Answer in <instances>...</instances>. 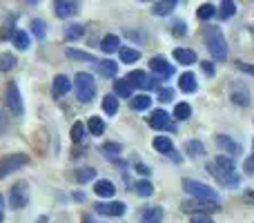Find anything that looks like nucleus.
<instances>
[{
    "label": "nucleus",
    "mask_w": 254,
    "mask_h": 223,
    "mask_svg": "<svg viewBox=\"0 0 254 223\" xmlns=\"http://www.w3.org/2000/svg\"><path fill=\"white\" fill-rule=\"evenodd\" d=\"M207 172H212V174L216 176V181L223 183V185H232V188L239 185V176H237V170H234V161L230 156H225V154H221V156H216L214 161L207 163Z\"/></svg>",
    "instance_id": "f257e3e1"
},
{
    "label": "nucleus",
    "mask_w": 254,
    "mask_h": 223,
    "mask_svg": "<svg viewBox=\"0 0 254 223\" xmlns=\"http://www.w3.org/2000/svg\"><path fill=\"white\" fill-rule=\"evenodd\" d=\"M203 36H205V47L210 49L212 58L225 61V58H228V40H225V36L221 34L219 27H212V25L205 27Z\"/></svg>",
    "instance_id": "f03ea898"
},
{
    "label": "nucleus",
    "mask_w": 254,
    "mask_h": 223,
    "mask_svg": "<svg viewBox=\"0 0 254 223\" xmlns=\"http://www.w3.org/2000/svg\"><path fill=\"white\" fill-rule=\"evenodd\" d=\"M183 188L188 194L196 197L198 201H210V203H219V194L216 190H212L207 183L203 181H196V179H183Z\"/></svg>",
    "instance_id": "7ed1b4c3"
},
{
    "label": "nucleus",
    "mask_w": 254,
    "mask_h": 223,
    "mask_svg": "<svg viewBox=\"0 0 254 223\" xmlns=\"http://www.w3.org/2000/svg\"><path fill=\"white\" fill-rule=\"evenodd\" d=\"M74 85H76V96H78V101H83V103L94 101V96H96V83H94L92 74L78 72L74 78Z\"/></svg>",
    "instance_id": "20e7f679"
},
{
    "label": "nucleus",
    "mask_w": 254,
    "mask_h": 223,
    "mask_svg": "<svg viewBox=\"0 0 254 223\" xmlns=\"http://www.w3.org/2000/svg\"><path fill=\"white\" fill-rule=\"evenodd\" d=\"M29 163V156L27 154H7V156L0 158V179H4L7 174L20 170Z\"/></svg>",
    "instance_id": "39448f33"
},
{
    "label": "nucleus",
    "mask_w": 254,
    "mask_h": 223,
    "mask_svg": "<svg viewBox=\"0 0 254 223\" xmlns=\"http://www.w3.org/2000/svg\"><path fill=\"white\" fill-rule=\"evenodd\" d=\"M4 103H7V110L13 114V116H22V96L20 89H18L16 80H9L7 83V94H4Z\"/></svg>",
    "instance_id": "423d86ee"
},
{
    "label": "nucleus",
    "mask_w": 254,
    "mask_h": 223,
    "mask_svg": "<svg viewBox=\"0 0 254 223\" xmlns=\"http://www.w3.org/2000/svg\"><path fill=\"white\" fill-rule=\"evenodd\" d=\"M27 201H29V194H27V183L18 181V183L11 188V192H9V206H11L13 210H20V208L27 206Z\"/></svg>",
    "instance_id": "0eeeda50"
},
{
    "label": "nucleus",
    "mask_w": 254,
    "mask_h": 223,
    "mask_svg": "<svg viewBox=\"0 0 254 223\" xmlns=\"http://www.w3.org/2000/svg\"><path fill=\"white\" fill-rule=\"evenodd\" d=\"M147 123H149V127H154V130H170V132H176V125L170 121L167 112H163V110L152 112V116L147 118Z\"/></svg>",
    "instance_id": "6e6552de"
},
{
    "label": "nucleus",
    "mask_w": 254,
    "mask_h": 223,
    "mask_svg": "<svg viewBox=\"0 0 254 223\" xmlns=\"http://www.w3.org/2000/svg\"><path fill=\"white\" fill-rule=\"evenodd\" d=\"M149 70H152L156 76H161V78H170V76H174V67H172L163 56H154L152 61H149Z\"/></svg>",
    "instance_id": "1a4fd4ad"
},
{
    "label": "nucleus",
    "mask_w": 254,
    "mask_h": 223,
    "mask_svg": "<svg viewBox=\"0 0 254 223\" xmlns=\"http://www.w3.org/2000/svg\"><path fill=\"white\" fill-rule=\"evenodd\" d=\"M125 203L112 201V203H96V212L103 217H123L125 215Z\"/></svg>",
    "instance_id": "9d476101"
},
{
    "label": "nucleus",
    "mask_w": 254,
    "mask_h": 223,
    "mask_svg": "<svg viewBox=\"0 0 254 223\" xmlns=\"http://www.w3.org/2000/svg\"><path fill=\"white\" fill-rule=\"evenodd\" d=\"M154 148H156V152H161V154H167V156H172L176 163L181 161L179 154H174V145H172V141L167 139V136H156V139H154Z\"/></svg>",
    "instance_id": "9b49d317"
},
{
    "label": "nucleus",
    "mask_w": 254,
    "mask_h": 223,
    "mask_svg": "<svg viewBox=\"0 0 254 223\" xmlns=\"http://www.w3.org/2000/svg\"><path fill=\"white\" fill-rule=\"evenodd\" d=\"M78 9H80L78 2H69V0H58V2H56L58 18H71V16H76V13H78Z\"/></svg>",
    "instance_id": "f8f14e48"
},
{
    "label": "nucleus",
    "mask_w": 254,
    "mask_h": 223,
    "mask_svg": "<svg viewBox=\"0 0 254 223\" xmlns=\"http://www.w3.org/2000/svg\"><path fill=\"white\" fill-rule=\"evenodd\" d=\"M71 89V80L67 78L65 74H58L56 78H54V85H52V92H54V96L56 98H61V96H65L67 92Z\"/></svg>",
    "instance_id": "ddd939ff"
},
{
    "label": "nucleus",
    "mask_w": 254,
    "mask_h": 223,
    "mask_svg": "<svg viewBox=\"0 0 254 223\" xmlns=\"http://www.w3.org/2000/svg\"><path fill=\"white\" fill-rule=\"evenodd\" d=\"M127 83H129L131 87H143V89H147L149 78H147V74H145V72L134 70V72H129V74H127Z\"/></svg>",
    "instance_id": "4468645a"
},
{
    "label": "nucleus",
    "mask_w": 254,
    "mask_h": 223,
    "mask_svg": "<svg viewBox=\"0 0 254 223\" xmlns=\"http://www.w3.org/2000/svg\"><path fill=\"white\" fill-rule=\"evenodd\" d=\"M216 145H219L221 149H228L230 154H241V145L234 143V141L225 134H216Z\"/></svg>",
    "instance_id": "2eb2a0df"
},
{
    "label": "nucleus",
    "mask_w": 254,
    "mask_h": 223,
    "mask_svg": "<svg viewBox=\"0 0 254 223\" xmlns=\"http://www.w3.org/2000/svg\"><path fill=\"white\" fill-rule=\"evenodd\" d=\"M94 192L98 194V197H103V199H112L114 197V192H116V188H114V183L112 181H96V185H94Z\"/></svg>",
    "instance_id": "dca6fc26"
},
{
    "label": "nucleus",
    "mask_w": 254,
    "mask_h": 223,
    "mask_svg": "<svg viewBox=\"0 0 254 223\" xmlns=\"http://www.w3.org/2000/svg\"><path fill=\"white\" fill-rule=\"evenodd\" d=\"M96 70H98V74L105 76V78H114L116 72H119V65H116L114 61H98Z\"/></svg>",
    "instance_id": "f3484780"
},
{
    "label": "nucleus",
    "mask_w": 254,
    "mask_h": 223,
    "mask_svg": "<svg viewBox=\"0 0 254 223\" xmlns=\"http://www.w3.org/2000/svg\"><path fill=\"white\" fill-rule=\"evenodd\" d=\"M101 49H103L105 54H114V52H119V49H121V40H119V36L107 34L105 38H103V43H101Z\"/></svg>",
    "instance_id": "a211bd4d"
},
{
    "label": "nucleus",
    "mask_w": 254,
    "mask_h": 223,
    "mask_svg": "<svg viewBox=\"0 0 254 223\" xmlns=\"http://www.w3.org/2000/svg\"><path fill=\"white\" fill-rule=\"evenodd\" d=\"M179 87L183 89L185 94H192V92H196V78H194V74H190V72H185L183 76H181V80H179Z\"/></svg>",
    "instance_id": "6ab92c4d"
},
{
    "label": "nucleus",
    "mask_w": 254,
    "mask_h": 223,
    "mask_svg": "<svg viewBox=\"0 0 254 223\" xmlns=\"http://www.w3.org/2000/svg\"><path fill=\"white\" fill-rule=\"evenodd\" d=\"M174 58L181 65H192V63H196V54H194L192 49H174Z\"/></svg>",
    "instance_id": "aec40b11"
},
{
    "label": "nucleus",
    "mask_w": 254,
    "mask_h": 223,
    "mask_svg": "<svg viewBox=\"0 0 254 223\" xmlns=\"http://www.w3.org/2000/svg\"><path fill=\"white\" fill-rule=\"evenodd\" d=\"M114 92H116V96H121V98H129V96H131V92H134V87H131V85L127 83V78H123V80H114Z\"/></svg>",
    "instance_id": "412c9836"
},
{
    "label": "nucleus",
    "mask_w": 254,
    "mask_h": 223,
    "mask_svg": "<svg viewBox=\"0 0 254 223\" xmlns=\"http://www.w3.org/2000/svg\"><path fill=\"white\" fill-rule=\"evenodd\" d=\"M67 58H71V61H85V63H94L96 65V58L92 56V54H87V52H80V49H67Z\"/></svg>",
    "instance_id": "4be33fe9"
},
{
    "label": "nucleus",
    "mask_w": 254,
    "mask_h": 223,
    "mask_svg": "<svg viewBox=\"0 0 254 223\" xmlns=\"http://www.w3.org/2000/svg\"><path fill=\"white\" fill-rule=\"evenodd\" d=\"M129 105H131V110H136V112H143V110H147L149 105H152V98L149 96H145V94H140V96H134L129 101Z\"/></svg>",
    "instance_id": "5701e85b"
},
{
    "label": "nucleus",
    "mask_w": 254,
    "mask_h": 223,
    "mask_svg": "<svg viewBox=\"0 0 254 223\" xmlns=\"http://www.w3.org/2000/svg\"><path fill=\"white\" fill-rule=\"evenodd\" d=\"M103 110H105V114L114 116V114L119 112V98H116L114 94H107V96L103 98Z\"/></svg>",
    "instance_id": "b1692460"
},
{
    "label": "nucleus",
    "mask_w": 254,
    "mask_h": 223,
    "mask_svg": "<svg viewBox=\"0 0 254 223\" xmlns=\"http://www.w3.org/2000/svg\"><path fill=\"white\" fill-rule=\"evenodd\" d=\"M119 54H121V63H136L140 58L138 49H131V47H121Z\"/></svg>",
    "instance_id": "393cba45"
},
{
    "label": "nucleus",
    "mask_w": 254,
    "mask_h": 223,
    "mask_svg": "<svg viewBox=\"0 0 254 223\" xmlns=\"http://www.w3.org/2000/svg\"><path fill=\"white\" fill-rule=\"evenodd\" d=\"M161 219H163L161 208H147L143 212V223H161Z\"/></svg>",
    "instance_id": "a878e982"
},
{
    "label": "nucleus",
    "mask_w": 254,
    "mask_h": 223,
    "mask_svg": "<svg viewBox=\"0 0 254 223\" xmlns=\"http://www.w3.org/2000/svg\"><path fill=\"white\" fill-rule=\"evenodd\" d=\"M83 34H85L83 25H67L65 27V38L67 40H78V38H83Z\"/></svg>",
    "instance_id": "bb28decb"
},
{
    "label": "nucleus",
    "mask_w": 254,
    "mask_h": 223,
    "mask_svg": "<svg viewBox=\"0 0 254 223\" xmlns=\"http://www.w3.org/2000/svg\"><path fill=\"white\" fill-rule=\"evenodd\" d=\"M11 43L16 45V49H27V47H29V36H27L22 29H16V34H13Z\"/></svg>",
    "instance_id": "cd10ccee"
},
{
    "label": "nucleus",
    "mask_w": 254,
    "mask_h": 223,
    "mask_svg": "<svg viewBox=\"0 0 254 223\" xmlns=\"http://www.w3.org/2000/svg\"><path fill=\"white\" fill-rule=\"evenodd\" d=\"M87 127H89V132H92L94 136H101L103 132H105V123H103V118H98V116H92V118H89Z\"/></svg>",
    "instance_id": "c85d7f7f"
},
{
    "label": "nucleus",
    "mask_w": 254,
    "mask_h": 223,
    "mask_svg": "<svg viewBox=\"0 0 254 223\" xmlns=\"http://www.w3.org/2000/svg\"><path fill=\"white\" fill-rule=\"evenodd\" d=\"M174 7H176V2H174V0H170V2H154L152 11L156 13V16H167V13H170Z\"/></svg>",
    "instance_id": "c756f323"
},
{
    "label": "nucleus",
    "mask_w": 254,
    "mask_h": 223,
    "mask_svg": "<svg viewBox=\"0 0 254 223\" xmlns=\"http://www.w3.org/2000/svg\"><path fill=\"white\" fill-rule=\"evenodd\" d=\"M16 67V56L13 54H0V72H9Z\"/></svg>",
    "instance_id": "7c9ffc66"
},
{
    "label": "nucleus",
    "mask_w": 254,
    "mask_h": 223,
    "mask_svg": "<svg viewBox=\"0 0 254 223\" xmlns=\"http://www.w3.org/2000/svg\"><path fill=\"white\" fill-rule=\"evenodd\" d=\"M216 13V7L212 2H205V4H201L198 7V11H196V16L201 18V20H207V18H212Z\"/></svg>",
    "instance_id": "2f4dec72"
},
{
    "label": "nucleus",
    "mask_w": 254,
    "mask_h": 223,
    "mask_svg": "<svg viewBox=\"0 0 254 223\" xmlns=\"http://www.w3.org/2000/svg\"><path fill=\"white\" fill-rule=\"evenodd\" d=\"M185 149H188L190 156H201L203 152H205V148H203L201 141H188V145H185Z\"/></svg>",
    "instance_id": "473e14b6"
},
{
    "label": "nucleus",
    "mask_w": 254,
    "mask_h": 223,
    "mask_svg": "<svg viewBox=\"0 0 254 223\" xmlns=\"http://www.w3.org/2000/svg\"><path fill=\"white\" fill-rule=\"evenodd\" d=\"M94 176H96V170H94V167H83V170L76 172V181H78V183H87V181H92Z\"/></svg>",
    "instance_id": "72a5a7b5"
},
{
    "label": "nucleus",
    "mask_w": 254,
    "mask_h": 223,
    "mask_svg": "<svg viewBox=\"0 0 254 223\" xmlns=\"http://www.w3.org/2000/svg\"><path fill=\"white\" fill-rule=\"evenodd\" d=\"M174 116L179 118V121H185V118L192 116V107H190L188 103H179V105L174 107Z\"/></svg>",
    "instance_id": "f704fd0d"
},
{
    "label": "nucleus",
    "mask_w": 254,
    "mask_h": 223,
    "mask_svg": "<svg viewBox=\"0 0 254 223\" xmlns=\"http://www.w3.org/2000/svg\"><path fill=\"white\" fill-rule=\"evenodd\" d=\"M83 139H85V125L80 121H76L74 125H71V141H74V143H80Z\"/></svg>",
    "instance_id": "c9c22d12"
},
{
    "label": "nucleus",
    "mask_w": 254,
    "mask_h": 223,
    "mask_svg": "<svg viewBox=\"0 0 254 223\" xmlns=\"http://www.w3.org/2000/svg\"><path fill=\"white\" fill-rule=\"evenodd\" d=\"M234 13H237V4H234L232 0H225V2L221 4V11H219V16H221V18H232Z\"/></svg>",
    "instance_id": "e433bc0d"
},
{
    "label": "nucleus",
    "mask_w": 254,
    "mask_h": 223,
    "mask_svg": "<svg viewBox=\"0 0 254 223\" xmlns=\"http://www.w3.org/2000/svg\"><path fill=\"white\" fill-rule=\"evenodd\" d=\"M31 31H34L36 38L43 40V38H45V34H47V29H45V22L40 20V18H34V20H31Z\"/></svg>",
    "instance_id": "4c0bfd02"
},
{
    "label": "nucleus",
    "mask_w": 254,
    "mask_h": 223,
    "mask_svg": "<svg viewBox=\"0 0 254 223\" xmlns=\"http://www.w3.org/2000/svg\"><path fill=\"white\" fill-rule=\"evenodd\" d=\"M136 192H138L140 197H152L154 188H152L149 181H138V183H136Z\"/></svg>",
    "instance_id": "58836bf2"
},
{
    "label": "nucleus",
    "mask_w": 254,
    "mask_h": 223,
    "mask_svg": "<svg viewBox=\"0 0 254 223\" xmlns=\"http://www.w3.org/2000/svg\"><path fill=\"white\" fill-rule=\"evenodd\" d=\"M16 29H13V18H9V22H4L2 31H0V40H7V38H13Z\"/></svg>",
    "instance_id": "ea45409f"
},
{
    "label": "nucleus",
    "mask_w": 254,
    "mask_h": 223,
    "mask_svg": "<svg viewBox=\"0 0 254 223\" xmlns=\"http://www.w3.org/2000/svg\"><path fill=\"white\" fill-rule=\"evenodd\" d=\"M232 98H234V103H237V105H248V103H250V98H248V89H246V92H234Z\"/></svg>",
    "instance_id": "a19ab883"
},
{
    "label": "nucleus",
    "mask_w": 254,
    "mask_h": 223,
    "mask_svg": "<svg viewBox=\"0 0 254 223\" xmlns=\"http://www.w3.org/2000/svg\"><path fill=\"white\" fill-rule=\"evenodd\" d=\"M103 152L110 154V156H116V154L121 152V145L119 143H105L103 145Z\"/></svg>",
    "instance_id": "79ce46f5"
},
{
    "label": "nucleus",
    "mask_w": 254,
    "mask_h": 223,
    "mask_svg": "<svg viewBox=\"0 0 254 223\" xmlns=\"http://www.w3.org/2000/svg\"><path fill=\"white\" fill-rule=\"evenodd\" d=\"M158 98H161V101H172V98H174V89H172V87L161 89V94H158Z\"/></svg>",
    "instance_id": "37998d69"
},
{
    "label": "nucleus",
    "mask_w": 254,
    "mask_h": 223,
    "mask_svg": "<svg viewBox=\"0 0 254 223\" xmlns=\"http://www.w3.org/2000/svg\"><path fill=\"white\" fill-rule=\"evenodd\" d=\"M190 223H214V221H212L207 215H192V221Z\"/></svg>",
    "instance_id": "c03bdc74"
},
{
    "label": "nucleus",
    "mask_w": 254,
    "mask_h": 223,
    "mask_svg": "<svg viewBox=\"0 0 254 223\" xmlns=\"http://www.w3.org/2000/svg\"><path fill=\"white\" fill-rule=\"evenodd\" d=\"M237 70H241V72H248V74H252V76H254V65H246V63L237 61Z\"/></svg>",
    "instance_id": "a18cd8bd"
},
{
    "label": "nucleus",
    "mask_w": 254,
    "mask_h": 223,
    "mask_svg": "<svg viewBox=\"0 0 254 223\" xmlns=\"http://www.w3.org/2000/svg\"><path fill=\"white\" fill-rule=\"evenodd\" d=\"M172 31H174L176 36H183V34H185V22H181V20H179L174 27H172Z\"/></svg>",
    "instance_id": "49530a36"
},
{
    "label": "nucleus",
    "mask_w": 254,
    "mask_h": 223,
    "mask_svg": "<svg viewBox=\"0 0 254 223\" xmlns=\"http://www.w3.org/2000/svg\"><path fill=\"white\" fill-rule=\"evenodd\" d=\"M203 72H205L207 76H214V65H212V63H203Z\"/></svg>",
    "instance_id": "de8ad7c7"
},
{
    "label": "nucleus",
    "mask_w": 254,
    "mask_h": 223,
    "mask_svg": "<svg viewBox=\"0 0 254 223\" xmlns=\"http://www.w3.org/2000/svg\"><path fill=\"white\" fill-rule=\"evenodd\" d=\"M246 170H248V172H254V156H250V158L246 161Z\"/></svg>",
    "instance_id": "09e8293b"
},
{
    "label": "nucleus",
    "mask_w": 254,
    "mask_h": 223,
    "mask_svg": "<svg viewBox=\"0 0 254 223\" xmlns=\"http://www.w3.org/2000/svg\"><path fill=\"white\" fill-rule=\"evenodd\" d=\"M2 215H4V199L0 194V223H2Z\"/></svg>",
    "instance_id": "8fccbe9b"
},
{
    "label": "nucleus",
    "mask_w": 254,
    "mask_h": 223,
    "mask_svg": "<svg viewBox=\"0 0 254 223\" xmlns=\"http://www.w3.org/2000/svg\"><path fill=\"white\" fill-rule=\"evenodd\" d=\"M4 123H7V116L2 114V110H0V132L4 130Z\"/></svg>",
    "instance_id": "3c124183"
},
{
    "label": "nucleus",
    "mask_w": 254,
    "mask_h": 223,
    "mask_svg": "<svg viewBox=\"0 0 254 223\" xmlns=\"http://www.w3.org/2000/svg\"><path fill=\"white\" fill-rule=\"evenodd\" d=\"M136 170H138L140 174H149V170H147V167H145V165H136Z\"/></svg>",
    "instance_id": "603ef678"
},
{
    "label": "nucleus",
    "mask_w": 254,
    "mask_h": 223,
    "mask_svg": "<svg viewBox=\"0 0 254 223\" xmlns=\"http://www.w3.org/2000/svg\"><path fill=\"white\" fill-rule=\"evenodd\" d=\"M246 201H250V203H254V192H246Z\"/></svg>",
    "instance_id": "864d4df0"
},
{
    "label": "nucleus",
    "mask_w": 254,
    "mask_h": 223,
    "mask_svg": "<svg viewBox=\"0 0 254 223\" xmlns=\"http://www.w3.org/2000/svg\"><path fill=\"white\" fill-rule=\"evenodd\" d=\"M83 223H94L92 217H83Z\"/></svg>",
    "instance_id": "5fc2aeb1"
},
{
    "label": "nucleus",
    "mask_w": 254,
    "mask_h": 223,
    "mask_svg": "<svg viewBox=\"0 0 254 223\" xmlns=\"http://www.w3.org/2000/svg\"><path fill=\"white\" fill-rule=\"evenodd\" d=\"M250 31H252V36H254V27H250Z\"/></svg>",
    "instance_id": "6e6d98bb"
}]
</instances>
